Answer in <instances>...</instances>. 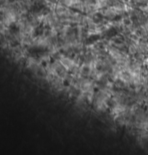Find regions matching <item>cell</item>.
<instances>
[]
</instances>
